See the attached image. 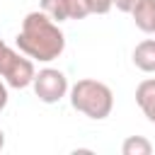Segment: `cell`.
Returning a JSON list of instances; mask_svg holds the SVG:
<instances>
[{
  "mask_svg": "<svg viewBox=\"0 0 155 155\" xmlns=\"http://www.w3.org/2000/svg\"><path fill=\"white\" fill-rule=\"evenodd\" d=\"M15 41H17V48L24 56H29L39 63L56 61L65 48V34L61 31L58 22H53L41 10L29 12L22 19V29H19Z\"/></svg>",
  "mask_w": 155,
  "mask_h": 155,
  "instance_id": "obj_1",
  "label": "cell"
},
{
  "mask_svg": "<svg viewBox=\"0 0 155 155\" xmlns=\"http://www.w3.org/2000/svg\"><path fill=\"white\" fill-rule=\"evenodd\" d=\"M70 104L75 111L85 114L87 119H94V121H102L111 114L114 109V94L109 90V85L99 82V80H92V78H82L78 80L70 90Z\"/></svg>",
  "mask_w": 155,
  "mask_h": 155,
  "instance_id": "obj_2",
  "label": "cell"
},
{
  "mask_svg": "<svg viewBox=\"0 0 155 155\" xmlns=\"http://www.w3.org/2000/svg\"><path fill=\"white\" fill-rule=\"evenodd\" d=\"M34 75H36V70H34V63L29 56H22V51L17 53L7 44L0 46V78L5 80L7 87L24 90L31 85Z\"/></svg>",
  "mask_w": 155,
  "mask_h": 155,
  "instance_id": "obj_3",
  "label": "cell"
},
{
  "mask_svg": "<svg viewBox=\"0 0 155 155\" xmlns=\"http://www.w3.org/2000/svg\"><path fill=\"white\" fill-rule=\"evenodd\" d=\"M31 87H34V94L39 97V102L44 104H56L61 102L65 94H68V78L58 70V68H44L34 75L31 80Z\"/></svg>",
  "mask_w": 155,
  "mask_h": 155,
  "instance_id": "obj_4",
  "label": "cell"
},
{
  "mask_svg": "<svg viewBox=\"0 0 155 155\" xmlns=\"http://www.w3.org/2000/svg\"><path fill=\"white\" fill-rule=\"evenodd\" d=\"M41 12L58 24L65 19H85L90 15L85 0H41Z\"/></svg>",
  "mask_w": 155,
  "mask_h": 155,
  "instance_id": "obj_5",
  "label": "cell"
},
{
  "mask_svg": "<svg viewBox=\"0 0 155 155\" xmlns=\"http://www.w3.org/2000/svg\"><path fill=\"white\" fill-rule=\"evenodd\" d=\"M136 104L145 114L148 121L155 124V78H145L136 87Z\"/></svg>",
  "mask_w": 155,
  "mask_h": 155,
  "instance_id": "obj_6",
  "label": "cell"
},
{
  "mask_svg": "<svg viewBox=\"0 0 155 155\" xmlns=\"http://www.w3.org/2000/svg\"><path fill=\"white\" fill-rule=\"evenodd\" d=\"M131 15L140 31L155 34V0H138L136 7L131 10Z\"/></svg>",
  "mask_w": 155,
  "mask_h": 155,
  "instance_id": "obj_7",
  "label": "cell"
},
{
  "mask_svg": "<svg viewBox=\"0 0 155 155\" xmlns=\"http://www.w3.org/2000/svg\"><path fill=\"white\" fill-rule=\"evenodd\" d=\"M133 65L143 73H155V39H145L133 48Z\"/></svg>",
  "mask_w": 155,
  "mask_h": 155,
  "instance_id": "obj_8",
  "label": "cell"
},
{
  "mask_svg": "<svg viewBox=\"0 0 155 155\" xmlns=\"http://www.w3.org/2000/svg\"><path fill=\"white\" fill-rule=\"evenodd\" d=\"M121 153L124 155H150L153 153V145L148 138L143 136H128L124 143H121Z\"/></svg>",
  "mask_w": 155,
  "mask_h": 155,
  "instance_id": "obj_9",
  "label": "cell"
},
{
  "mask_svg": "<svg viewBox=\"0 0 155 155\" xmlns=\"http://www.w3.org/2000/svg\"><path fill=\"white\" fill-rule=\"evenodd\" d=\"M90 15H107L111 10V0H85Z\"/></svg>",
  "mask_w": 155,
  "mask_h": 155,
  "instance_id": "obj_10",
  "label": "cell"
},
{
  "mask_svg": "<svg viewBox=\"0 0 155 155\" xmlns=\"http://www.w3.org/2000/svg\"><path fill=\"white\" fill-rule=\"evenodd\" d=\"M136 2H138V0H114V7L121 10V12H131V10L136 7Z\"/></svg>",
  "mask_w": 155,
  "mask_h": 155,
  "instance_id": "obj_11",
  "label": "cell"
},
{
  "mask_svg": "<svg viewBox=\"0 0 155 155\" xmlns=\"http://www.w3.org/2000/svg\"><path fill=\"white\" fill-rule=\"evenodd\" d=\"M7 99H10V94H7V85H5V80L0 78V111L7 107Z\"/></svg>",
  "mask_w": 155,
  "mask_h": 155,
  "instance_id": "obj_12",
  "label": "cell"
},
{
  "mask_svg": "<svg viewBox=\"0 0 155 155\" xmlns=\"http://www.w3.org/2000/svg\"><path fill=\"white\" fill-rule=\"evenodd\" d=\"M5 148V133H2V128H0V150Z\"/></svg>",
  "mask_w": 155,
  "mask_h": 155,
  "instance_id": "obj_13",
  "label": "cell"
},
{
  "mask_svg": "<svg viewBox=\"0 0 155 155\" xmlns=\"http://www.w3.org/2000/svg\"><path fill=\"white\" fill-rule=\"evenodd\" d=\"M2 44H5V41H2V39H0V46H2Z\"/></svg>",
  "mask_w": 155,
  "mask_h": 155,
  "instance_id": "obj_14",
  "label": "cell"
},
{
  "mask_svg": "<svg viewBox=\"0 0 155 155\" xmlns=\"http://www.w3.org/2000/svg\"><path fill=\"white\" fill-rule=\"evenodd\" d=\"M111 7H114V0H111Z\"/></svg>",
  "mask_w": 155,
  "mask_h": 155,
  "instance_id": "obj_15",
  "label": "cell"
}]
</instances>
